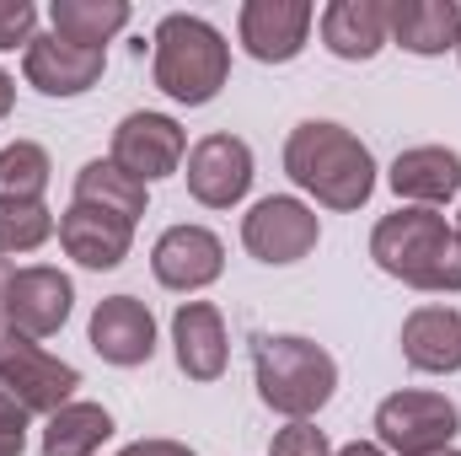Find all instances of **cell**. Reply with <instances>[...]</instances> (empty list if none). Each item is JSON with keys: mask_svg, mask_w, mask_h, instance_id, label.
<instances>
[{"mask_svg": "<svg viewBox=\"0 0 461 456\" xmlns=\"http://www.w3.org/2000/svg\"><path fill=\"white\" fill-rule=\"evenodd\" d=\"M285 172L322 210H359L375 194V156H370V145L354 129L333 123V118H306V123L290 129Z\"/></svg>", "mask_w": 461, "mask_h": 456, "instance_id": "obj_1", "label": "cell"}, {"mask_svg": "<svg viewBox=\"0 0 461 456\" xmlns=\"http://www.w3.org/2000/svg\"><path fill=\"white\" fill-rule=\"evenodd\" d=\"M370 258L381 274H392L408 290L424 296H461V242L440 210L397 205L370 231Z\"/></svg>", "mask_w": 461, "mask_h": 456, "instance_id": "obj_2", "label": "cell"}, {"mask_svg": "<svg viewBox=\"0 0 461 456\" xmlns=\"http://www.w3.org/2000/svg\"><path fill=\"white\" fill-rule=\"evenodd\" d=\"M150 76L156 87L183 103V108H204L221 97L230 81V43L226 32L194 11H172L156 22L150 32Z\"/></svg>", "mask_w": 461, "mask_h": 456, "instance_id": "obj_3", "label": "cell"}, {"mask_svg": "<svg viewBox=\"0 0 461 456\" xmlns=\"http://www.w3.org/2000/svg\"><path fill=\"white\" fill-rule=\"evenodd\" d=\"M252 376L258 397L290 424H312L339 392V360L301 333H263L252 343Z\"/></svg>", "mask_w": 461, "mask_h": 456, "instance_id": "obj_4", "label": "cell"}, {"mask_svg": "<svg viewBox=\"0 0 461 456\" xmlns=\"http://www.w3.org/2000/svg\"><path fill=\"white\" fill-rule=\"evenodd\" d=\"M461 435V408L446 392H392L375 408V446L386 456H435L451 451V441Z\"/></svg>", "mask_w": 461, "mask_h": 456, "instance_id": "obj_5", "label": "cell"}, {"mask_svg": "<svg viewBox=\"0 0 461 456\" xmlns=\"http://www.w3.org/2000/svg\"><path fill=\"white\" fill-rule=\"evenodd\" d=\"M0 387H5L32 419H49V414H59L65 403H76L81 370H76L70 360L49 354L43 343L0 328Z\"/></svg>", "mask_w": 461, "mask_h": 456, "instance_id": "obj_6", "label": "cell"}, {"mask_svg": "<svg viewBox=\"0 0 461 456\" xmlns=\"http://www.w3.org/2000/svg\"><path fill=\"white\" fill-rule=\"evenodd\" d=\"M317 242H322V221H317V210H312L306 199H295V194H268V199H258V205L241 215V247H247L258 263H268V269L301 263Z\"/></svg>", "mask_w": 461, "mask_h": 456, "instance_id": "obj_7", "label": "cell"}, {"mask_svg": "<svg viewBox=\"0 0 461 456\" xmlns=\"http://www.w3.org/2000/svg\"><path fill=\"white\" fill-rule=\"evenodd\" d=\"M108 161H118L129 178H140V183L150 188V183L183 172V161H188V129H183L172 114H150V108L123 114L118 129H113Z\"/></svg>", "mask_w": 461, "mask_h": 456, "instance_id": "obj_8", "label": "cell"}, {"mask_svg": "<svg viewBox=\"0 0 461 456\" xmlns=\"http://www.w3.org/2000/svg\"><path fill=\"white\" fill-rule=\"evenodd\" d=\"M150 274L161 290H177V296H199L210 290L221 274H226V242L210 226H167L150 247Z\"/></svg>", "mask_w": 461, "mask_h": 456, "instance_id": "obj_9", "label": "cell"}, {"mask_svg": "<svg viewBox=\"0 0 461 456\" xmlns=\"http://www.w3.org/2000/svg\"><path fill=\"white\" fill-rule=\"evenodd\" d=\"M183 178H188V194L204 210H230L252 188V145L241 134H204V140L188 145Z\"/></svg>", "mask_w": 461, "mask_h": 456, "instance_id": "obj_10", "label": "cell"}, {"mask_svg": "<svg viewBox=\"0 0 461 456\" xmlns=\"http://www.w3.org/2000/svg\"><path fill=\"white\" fill-rule=\"evenodd\" d=\"M312 22H317L312 0H247L236 11V38L258 65H290L301 59Z\"/></svg>", "mask_w": 461, "mask_h": 456, "instance_id": "obj_11", "label": "cell"}, {"mask_svg": "<svg viewBox=\"0 0 461 456\" xmlns=\"http://www.w3.org/2000/svg\"><path fill=\"white\" fill-rule=\"evenodd\" d=\"M70 312H76V285H70V274H59V269H49V263L16 269V279H11V306H5V328H11V333L43 343L70 323Z\"/></svg>", "mask_w": 461, "mask_h": 456, "instance_id": "obj_12", "label": "cell"}, {"mask_svg": "<svg viewBox=\"0 0 461 456\" xmlns=\"http://www.w3.org/2000/svg\"><path fill=\"white\" fill-rule=\"evenodd\" d=\"M103 70H108L103 49H76V43H65L54 32H38L22 49V76L43 97H81V92H92L103 81Z\"/></svg>", "mask_w": 461, "mask_h": 456, "instance_id": "obj_13", "label": "cell"}, {"mask_svg": "<svg viewBox=\"0 0 461 456\" xmlns=\"http://www.w3.org/2000/svg\"><path fill=\"white\" fill-rule=\"evenodd\" d=\"M86 343L97 349L103 365H118V370L150 365V354H156V317H150V306L140 296H108L92 312Z\"/></svg>", "mask_w": 461, "mask_h": 456, "instance_id": "obj_14", "label": "cell"}, {"mask_svg": "<svg viewBox=\"0 0 461 456\" xmlns=\"http://www.w3.org/2000/svg\"><path fill=\"white\" fill-rule=\"evenodd\" d=\"M172 354L177 370L188 381H221L230 365V339H226V317L210 301H183L172 312Z\"/></svg>", "mask_w": 461, "mask_h": 456, "instance_id": "obj_15", "label": "cell"}, {"mask_svg": "<svg viewBox=\"0 0 461 456\" xmlns=\"http://www.w3.org/2000/svg\"><path fill=\"white\" fill-rule=\"evenodd\" d=\"M392 194L413 210H440L461 194V156L451 145H408L386 172Z\"/></svg>", "mask_w": 461, "mask_h": 456, "instance_id": "obj_16", "label": "cell"}, {"mask_svg": "<svg viewBox=\"0 0 461 456\" xmlns=\"http://www.w3.org/2000/svg\"><path fill=\"white\" fill-rule=\"evenodd\" d=\"M402 360L419 376H456L461 370V312L456 306H419L402 317Z\"/></svg>", "mask_w": 461, "mask_h": 456, "instance_id": "obj_17", "label": "cell"}, {"mask_svg": "<svg viewBox=\"0 0 461 456\" xmlns=\"http://www.w3.org/2000/svg\"><path fill=\"white\" fill-rule=\"evenodd\" d=\"M386 32L397 49L435 59L456 49L461 38V5L456 0H386Z\"/></svg>", "mask_w": 461, "mask_h": 456, "instance_id": "obj_18", "label": "cell"}, {"mask_svg": "<svg viewBox=\"0 0 461 456\" xmlns=\"http://www.w3.org/2000/svg\"><path fill=\"white\" fill-rule=\"evenodd\" d=\"M317 27H322V49L333 59H348V65H365V59H375L392 43L386 0H333Z\"/></svg>", "mask_w": 461, "mask_h": 456, "instance_id": "obj_19", "label": "cell"}, {"mask_svg": "<svg viewBox=\"0 0 461 456\" xmlns=\"http://www.w3.org/2000/svg\"><path fill=\"white\" fill-rule=\"evenodd\" d=\"M59 247H65L81 269L108 274V269H118V263L129 258V247H134V226H123V221H113V215H103V210L70 205V210L59 215Z\"/></svg>", "mask_w": 461, "mask_h": 456, "instance_id": "obj_20", "label": "cell"}, {"mask_svg": "<svg viewBox=\"0 0 461 456\" xmlns=\"http://www.w3.org/2000/svg\"><path fill=\"white\" fill-rule=\"evenodd\" d=\"M76 205L103 210V215H113L123 226H140V215H145V205H150V188H145L140 178H129L118 161L97 156V161H86V167L76 172Z\"/></svg>", "mask_w": 461, "mask_h": 456, "instance_id": "obj_21", "label": "cell"}, {"mask_svg": "<svg viewBox=\"0 0 461 456\" xmlns=\"http://www.w3.org/2000/svg\"><path fill=\"white\" fill-rule=\"evenodd\" d=\"M134 5L129 0H54L49 5V22H54V38L76 43V49H103L113 43L118 32L129 27Z\"/></svg>", "mask_w": 461, "mask_h": 456, "instance_id": "obj_22", "label": "cell"}, {"mask_svg": "<svg viewBox=\"0 0 461 456\" xmlns=\"http://www.w3.org/2000/svg\"><path fill=\"white\" fill-rule=\"evenodd\" d=\"M108 435H113V414L103 403L76 397L43 419V456H97Z\"/></svg>", "mask_w": 461, "mask_h": 456, "instance_id": "obj_23", "label": "cell"}, {"mask_svg": "<svg viewBox=\"0 0 461 456\" xmlns=\"http://www.w3.org/2000/svg\"><path fill=\"white\" fill-rule=\"evenodd\" d=\"M49 178H54V161L38 140L0 145V205H43Z\"/></svg>", "mask_w": 461, "mask_h": 456, "instance_id": "obj_24", "label": "cell"}, {"mask_svg": "<svg viewBox=\"0 0 461 456\" xmlns=\"http://www.w3.org/2000/svg\"><path fill=\"white\" fill-rule=\"evenodd\" d=\"M49 236H59V221L49 205H0V258L38 252Z\"/></svg>", "mask_w": 461, "mask_h": 456, "instance_id": "obj_25", "label": "cell"}, {"mask_svg": "<svg viewBox=\"0 0 461 456\" xmlns=\"http://www.w3.org/2000/svg\"><path fill=\"white\" fill-rule=\"evenodd\" d=\"M38 38V5L32 0H0V54L27 49Z\"/></svg>", "mask_w": 461, "mask_h": 456, "instance_id": "obj_26", "label": "cell"}, {"mask_svg": "<svg viewBox=\"0 0 461 456\" xmlns=\"http://www.w3.org/2000/svg\"><path fill=\"white\" fill-rule=\"evenodd\" d=\"M27 424H32V414L0 387V456H22L27 451Z\"/></svg>", "mask_w": 461, "mask_h": 456, "instance_id": "obj_27", "label": "cell"}, {"mask_svg": "<svg viewBox=\"0 0 461 456\" xmlns=\"http://www.w3.org/2000/svg\"><path fill=\"white\" fill-rule=\"evenodd\" d=\"M333 446H328V435L317 430V424H290V430H279L274 435V446H268V456H328Z\"/></svg>", "mask_w": 461, "mask_h": 456, "instance_id": "obj_28", "label": "cell"}, {"mask_svg": "<svg viewBox=\"0 0 461 456\" xmlns=\"http://www.w3.org/2000/svg\"><path fill=\"white\" fill-rule=\"evenodd\" d=\"M118 456H194V446H183V441H167V435H150V441H134V446H123Z\"/></svg>", "mask_w": 461, "mask_h": 456, "instance_id": "obj_29", "label": "cell"}, {"mask_svg": "<svg viewBox=\"0 0 461 456\" xmlns=\"http://www.w3.org/2000/svg\"><path fill=\"white\" fill-rule=\"evenodd\" d=\"M11 279H16V269H11V258H0V328H5V306H11Z\"/></svg>", "mask_w": 461, "mask_h": 456, "instance_id": "obj_30", "label": "cell"}, {"mask_svg": "<svg viewBox=\"0 0 461 456\" xmlns=\"http://www.w3.org/2000/svg\"><path fill=\"white\" fill-rule=\"evenodd\" d=\"M328 456H386L375 441H348V446H339V451H328Z\"/></svg>", "mask_w": 461, "mask_h": 456, "instance_id": "obj_31", "label": "cell"}, {"mask_svg": "<svg viewBox=\"0 0 461 456\" xmlns=\"http://www.w3.org/2000/svg\"><path fill=\"white\" fill-rule=\"evenodd\" d=\"M11 108H16V76H5V70H0V118L11 114Z\"/></svg>", "mask_w": 461, "mask_h": 456, "instance_id": "obj_32", "label": "cell"}, {"mask_svg": "<svg viewBox=\"0 0 461 456\" xmlns=\"http://www.w3.org/2000/svg\"><path fill=\"white\" fill-rule=\"evenodd\" d=\"M435 456H461V451H456V446H451V451H435Z\"/></svg>", "mask_w": 461, "mask_h": 456, "instance_id": "obj_33", "label": "cell"}, {"mask_svg": "<svg viewBox=\"0 0 461 456\" xmlns=\"http://www.w3.org/2000/svg\"><path fill=\"white\" fill-rule=\"evenodd\" d=\"M456 242H461V215H456Z\"/></svg>", "mask_w": 461, "mask_h": 456, "instance_id": "obj_34", "label": "cell"}, {"mask_svg": "<svg viewBox=\"0 0 461 456\" xmlns=\"http://www.w3.org/2000/svg\"><path fill=\"white\" fill-rule=\"evenodd\" d=\"M456 59H461V38H456Z\"/></svg>", "mask_w": 461, "mask_h": 456, "instance_id": "obj_35", "label": "cell"}]
</instances>
